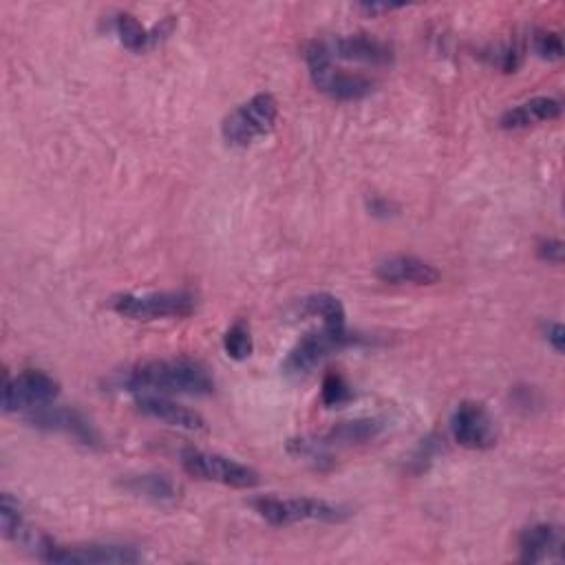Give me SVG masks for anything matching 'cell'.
Masks as SVG:
<instances>
[{
  "instance_id": "obj_1",
  "label": "cell",
  "mask_w": 565,
  "mask_h": 565,
  "mask_svg": "<svg viewBox=\"0 0 565 565\" xmlns=\"http://www.w3.org/2000/svg\"><path fill=\"white\" fill-rule=\"evenodd\" d=\"M111 387L133 393H162V395H210L215 378L210 371L188 358L151 360L135 365L111 380Z\"/></svg>"
},
{
  "instance_id": "obj_2",
  "label": "cell",
  "mask_w": 565,
  "mask_h": 565,
  "mask_svg": "<svg viewBox=\"0 0 565 565\" xmlns=\"http://www.w3.org/2000/svg\"><path fill=\"white\" fill-rule=\"evenodd\" d=\"M305 61L314 87L338 102H358L376 91V83L362 74L338 69L329 58L325 41H314L305 50Z\"/></svg>"
},
{
  "instance_id": "obj_3",
  "label": "cell",
  "mask_w": 565,
  "mask_h": 565,
  "mask_svg": "<svg viewBox=\"0 0 565 565\" xmlns=\"http://www.w3.org/2000/svg\"><path fill=\"white\" fill-rule=\"evenodd\" d=\"M252 508L270 525H292L303 521L340 523L351 517L347 506L316 497H257L252 499Z\"/></svg>"
},
{
  "instance_id": "obj_4",
  "label": "cell",
  "mask_w": 565,
  "mask_h": 565,
  "mask_svg": "<svg viewBox=\"0 0 565 565\" xmlns=\"http://www.w3.org/2000/svg\"><path fill=\"white\" fill-rule=\"evenodd\" d=\"M279 120V102L270 94H257L230 111L221 122V135L232 149H248L268 138Z\"/></svg>"
},
{
  "instance_id": "obj_5",
  "label": "cell",
  "mask_w": 565,
  "mask_h": 565,
  "mask_svg": "<svg viewBox=\"0 0 565 565\" xmlns=\"http://www.w3.org/2000/svg\"><path fill=\"white\" fill-rule=\"evenodd\" d=\"M197 298L191 292H149L118 294L111 298V309L135 323H155L166 318H186L195 312Z\"/></svg>"
},
{
  "instance_id": "obj_6",
  "label": "cell",
  "mask_w": 565,
  "mask_h": 565,
  "mask_svg": "<svg viewBox=\"0 0 565 565\" xmlns=\"http://www.w3.org/2000/svg\"><path fill=\"white\" fill-rule=\"evenodd\" d=\"M39 556L47 563L61 565H131L140 563L144 554L131 545L120 543H78V545H58L50 539H39Z\"/></svg>"
},
{
  "instance_id": "obj_7",
  "label": "cell",
  "mask_w": 565,
  "mask_h": 565,
  "mask_svg": "<svg viewBox=\"0 0 565 565\" xmlns=\"http://www.w3.org/2000/svg\"><path fill=\"white\" fill-rule=\"evenodd\" d=\"M360 338L345 327H323L316 329L307 336H303L296 347L287 354L283 362L285 376L292 378H305L309 376L316 367H320L329 356L354 347Z\"/></svg>"
},
{
  "instance_id": "obj_8",
  "label": "cell",
  "mask_w": 565,
  "mask_h": 565,
  "mask_svg": "<svg viewBox=\"0 0 565 565\" xmlns=\"http://www.w3.org/2000/svg\"><path fill=\"white\" fill-rule=\"evenodd\" d=\"M182 466L188 475L202 481H215V483L239 488V490L259 486V472L254 468L219 453L188 448L182 453Z\"/></svg>"
},
{
  "instance_id": "obj_9",
  "label": "cell",
  "mask_w": 565,
  "mask_h": 565,
  "mask_svg": "<svg viewBox=\"0 0 565 565\" xmlns=\"http://www.w3.org/2000/svg\"><path fill=\"white\" fill-rule=\"evenodd\" d=\"M61 395V382L45 371L25 369L23 373L10 378L3 389V411H36L54 404Z\"/></svg>"
},
{
  "instance_id": "obj_10",
  "label": "cell",
  "mask_w": 565,
  "mask_h": 565,
  "mask_svg": "<svg viewBox=\"0 0 565 565\" xmlns=\"http://www.w3.org/2000/svg\"><path fill=\"white\" fill-rule=\"evenodd\" d=\"M450 433L455 442L470 450H488L497 444V426L479 402H461L450 415Z\"/></svg>"
},
{
  "instance_id": "obj_11",
  "label": "cell",
  "mask_w": 565,
  "mask_h": 565,
  "mask_svg": "<svg viewBox=\"0 0 565 565\" xmlns=\"http://www.w3.org/2000/svg\"><path fill=\"white\" fill-rule=\"evenodd\" d=\"M28 420L36 428L52 431V433H65V435H69V437L87 444V446H96L100 442V435H98L96 426L89 422V417H85L76 409L47 404L43 409L30 411Z\"/></svg>"
},
{
  "instance_id": "obj_12",
  "label": "cell",
  "mask_w": 565,
  "mask_h": 565,
  "mask_svg": "<svg viewBox=\"0 0 565 565\" xmlns=\"http://www.w3.org/2000/svg\"><path fill=\"white\" fill-rule=\"evenodd\" d=\"M325 45L332 61H347V63H360L371 67H384L393 61L391 47L369 34L340 36Z\"/></svg>"
},
{
  "instance_id": "obj_13",
  "label": "cell",
  "mask_w": 565,
  "mask_h": 565,
  "mask_svg": "<svg viewBox=\"0 0 565 565\" xmlns=\"http://www.w3.org/2000/svg\"><path fill=\"white\" fill-rule=\"evenodd\" d=\"M135 406L142 415L157 420L173 428H182V431H204L206 428V420L195 409H188L162 393H142V395H138Z\"/></svg>"
},
{
  "instance_id": "obj_14",
  "label": "cell",
  "mask_w": 565,
  "mask_h": 565,
  "mask_svg": "<svg viewBox=\"0 0 565 565\" xmlns=\"http://www.w3.org/2000/svg\"><path fill=\"white\" fill-rule=\"evenodd\" d=\"M563 550V534L552 523H534L519 536V561L521 563H545L558 561Z\"/></svg>"
},
{
  "instance_id": "obj_15",
  "label": "cell",
  "mask_w": 565,
  "mask_h": 565,
  "mask_svg": "<svg viewBox=\"0 0 565 565\" xmlns=\"http://www.w3.org/2000/svg\"><path fill=\"white\" fill-rule=\"evenodd\" d=\"M376 274L391 285H435L439 281V272L428 261L411 254H398L382 261Z\"/></svg>"
},
{
  "instance_id": "obj_16",
  "label": "cell",
  "mask_w": 565,
  "mask_h": 565,
  "mask_svg": "<svg viewBox=\"0 0 565 565\" xmlns=\"http://www.w3.org/2000/svg\"><path fill=\"white\" fill-rule=\"evenodd\" d=\"M561 102L550 96H536L532 100H525L512 109H508L499 118V127L503 131H525L539 124H547L561 118Z\"/></svg>"
},
{
  "instance_id": "obj_17",
  "label": "cell",
  "mask_w": 565,
  "mask_h": 565,
  "mask_svg": "<svg viewBox=\"0 0 565 565\" xmlns=\"http://www.w3.org/2000/svg\"><path fill=\"white\" fill-rule=\"evenodd\" d=\"M173 30V23H166V25H157L155 30H146L133 14H118L113 19V32L118 34L120 43L129 50V52H135V54H142L146 52L149 47L157 45L160 39H166Z\"/></svg>"
},
{
  "instance_id": "obj_18",
  "label": "cell",
  "mask_w": 565,
  "mask_h": 565,
  "mask_svg": "<svg viewBox=\"0 0 565 565\" xmlns=\"http://www.w3.org/2000/svg\"><path fill=\"white\" fill-rule=\"evenodd\" d=\"M296 318H316L323 327H345V307L332 294H312L296 303Z\"/></svg>"
},
{
  "instance_id": "obj_19",
  "label": "cell",
  "mask_w": 565,
  "mask_h": 565,
  "mask_svg": "<svg viewBox=\"0 0 565 565\" xmlns=\"http://www.w3.org/2000/svg\"><path fill=\"white\" fill-rule=\"evenodd\" d=\"M124 488L138 497H144L153 503H175L180 499V488L173 479L157 472L135 475L124 481Z\"/></svg>"
},
{
  "instance_id": "obj_20",
  "label": "cell",
  "mask_w": 565,
  "mask_h": 565,
  "mask_svg": "<svg viewBox=\"0 0 565 565\" xmlns=\"http://www.w3.org/2000/svg\"><path fill=\"white\" fill-rule=\"evenodd\" d=\"M384 424L378 417H362V420H351V422H340L334 426L327 437L323 439L327 446L329 444H362L382 433Z\"/></svg>"
},
{
  "instance_id": "obj_21",
  "label": "cell",
  "mask_w": 565,
  "mask_h": 565,
  "mask_svg": "<svg viewBox=\"0 0 565 565\" xmlns=\"http://www.w3.org/2000/svg\"><path fill=\"white\" fill-rule=\"evenodd\" d=\"M0 528H3V536L6 539L21 541V543L32 541V534H30V530L25 525L21 506H19V501L10 492H6L3 499H0Z\"/></svg>"
},
{
  "instance_id": "obj_22",
  "label": "cell",
  "mask_w": 565,
  "mask_h": 565,
  "mask_svg": "<svg viewBox=\"0 0 565 565\" xmlns=\"http://www.w3.org/2000/svg\"><path fill=\"white\" fill-rule=\"evenodd\" d=\"M224 349L232 360H248L254 351L250 325L243 320H237L224 336Z\"/></svg>"
},
{
  "instance_id": "obj_23",
  "label": "cell",
  "mask_w": 565,
  "mask_h": 565,
  "mask_svg": "<svg viewBox=\"0 0 565 565\" xmlns=\"http://www.w3.org/2000/svg\"><path fill=\"white\" fill-rule=\"evenodd\" d=\"M287 450L294 457L312 464L314 468H325V466L332 464V455L327 450V444L320 442V439H292L287 444Z\"/></svg>"
},
{
  "instance_id": "obj_24",
  "label": "cell",
  "mask_w": 565,
  "mask_h": 565,
  "mask_svg": "<svg viewBox=\"0 0 565 565\" xmlns=\"http://www.w3.org/2000/svg\"><path fill=\"white\" fill-rule=\"evenodd\" d=\"M320 395H323V404L332 409V406L347 404L354 398V391H351L349 382L340 373L332 371L323 380V393Z\"/></svg>"
},
{
  "instance_id": "obj_25",
  "label": "cell",
  "mask_w": 565,
  "mask_h": 565,
  "mask_svg": "<svg viewBox=\"0 0 565 565\" xmlns=\"http://www.w3.org/2000/svg\"><path fill=\"white\" fill-rule=\"evenodd\" d=\"M534 52L543 61H561L563 58V41L554 32H541L534 39Z\"/></svg>"
},
{
  "instance_id": "obj_26",
  "label": "cell",
  "mask_w": 565,
  "mask_h": 565,
  "mask_svg": "<svg viewBox=\"0 0 565 565\" xmlns=\"http://www.w3.org/2000/svg\"><path fill=\"white\" fill-rule=\"evenodd\" d=\"M539 252V259L545 261V263H552V265H558L563 261V243L558 239H545L539 243L536 248Z\"/></svg>"
},
{
  "instance_id": "obj_27",
  "label": "cell",
  "mask_w": 565,
  "mask_h": 565,
  "mask_svg": "<svg viewBox=\"0 0 565 565\" xmlns=\"http://www.w3.org/2000/svg\"><path fill=\"white\" fill-rule=\"evenodd\" d=\"M545 340L550 343V347L556 354H563V345H565V329L561 323H547L545 325Z\"/></svg>"
},
{
  "instance_id": "obj_28",
  "label": "cell",
  "mask_w": 565,
  "mask_h": 565,
  "mask_svg": "<svg viewBox=\"0 0 565 565\" xmlns=\"http://www.w3.org/2000/svg\"><path fill=\"white\" fill-rule=\"evenodd\" d=\"M404 6H393V3H362L358 6V10H362L369 17H380V14H389L395 10H402Z\"/></svg>"
},
{
  "instance_id": "obj_29",
  "label": "cell",
  "mask_w": 565,
  "mask_h": 565,
  "mask_svg": "<svg viewBox=\"0 0 565 565\" xmlns=\"http://www.w3.org/2000/svg\"><path fill=\"white\" fill-rule=\"evenodd\" d=\"M389 210H391V204H389V202H373V204H371V213H373V215H384V217H389Z\"/></svg>"
}]
</instances>
